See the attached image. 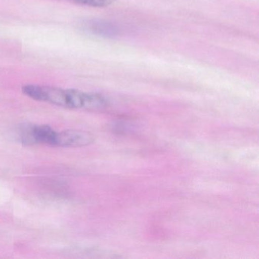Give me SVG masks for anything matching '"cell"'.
<instances>
[{"mask_svg":"<svg viewBox=\"0 0 259 259\" xmlns=\"http://www.w3.org/2000/svg\"><path fill=\"white\" fill-rule=\"evenodd\" d=\"M57 132L48 125L24 124L16 130V137L25 145L45 144L54 145Z\"/></svg>","mask_w":259,"mask_h":259,"instance_id":"2","label":"cell"},{"mask_svg":"<svg viewBox=\"0 0 259 259\" xmlns=\"http://www.w3.org/2000/svg\"><path fill=\"white\" fill-rule=\"evenodd\" d=\"M67 2L92 7H106L111 5L116 0H66Z\"/></svg>","mask_w":259,"mask_h":259,"instance_id":"5","label":"cell"},{"mask_svg":"<svg viewBox=\"0 0 259 259\" xmlns=\"http://www.w3.org/2000/svg\"><path fill=\"white\" fill-rule=\"evenodd\" d=\"M22 92L35 101L49 103L59 107L72 109L98 110L107 106V100L95 93H87L75 89H63L52 86L27 84Z\"/></svg>","mask_w":259,"mask_h":259,"instance_id":"1","label":"cell"},{"mask_svg":"<svg viewBox=\"0 0 259 259\" xmlns=\"http://www.w3.org/2000/svg\"><path fill=\"white\" fill-rule=\"evenodd\" d=\"M80 26L84 32L103 38H113L119 34L116 25L103 19H87L83 21Z\"/></svg>","mask_w":259,"mask_h":259,"instance_id":"4","label":"cell"},{"mask_svg":"<svg viewBox=\"0 0 259 259\" xmlns=\"http://www.w3.org/2000/svg\"><path fill=\"white\" fill-rule=\"evenodd\" d=\"M95 137L89 132L81 130H66L56 134L54 146L78 148L93 143Z\"/></svg>","mask_w":259,"mask_h":259,"instance_id":"3","label":"cell"}]
</instances>
